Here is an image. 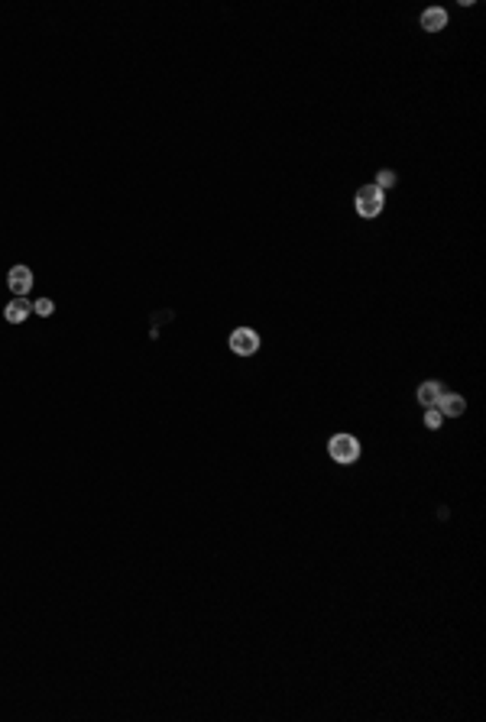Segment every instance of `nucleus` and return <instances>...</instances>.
Masks as SVG:
<instances>
[{
  "mask_svg": "<svg viewBox=\"0 0 486 722\" xmlns=\"http://www.w3.org/2000/svg\"><path fill=\"white\" fill-rule=\"evenodd\" d=\"M328 454H331L334 463L350 467V463H357V460H360V441L353 434H334L328 441Z\"/></svg>",
  "mask_w": 486,
  "mask_h": 722,
  "instance_id": "nucleus-1",
  "label": "nucleus"
},
{
  "mask_svg": "<svg viewBox=\"0 0 486 722\" xmlns=\"http://www.w3.org/2000/svg\"><path fill=\"white\" fill-rule=\"evenodd\" d=\"M382 211V192L376 185H363L357 192V214L360 217H376Z\"/></svg>",
  "mask_w": 486,
  "mask_h": 722,
  "instance_id": "nucleus-2",
  "label": "nucleus"
},
{
  "mask_svg": "<svg viewBox=\"0 0 486 722\" xmlns=\"http://www.w3.org/2000/svg\"><path fill=\"white\" fill-rule=\"evenodd\" d=\"M231 350L237 353V357H253V353L260 350V334H256L253 328H237L231 334Z\"/></svg>",
  "mask_w": 486,
  "mask_h": 722,
  "instance_id": "nucleus-3",
  "label": "nucleus"
},
{
  "mask_svg": "<svg viewBox=\"0 0 486 722\" xmlns=\"http://www.w3.org/2000/svg\"><path fill=\"white\" fill-rule=\"evenodd\" d=\"M7 285L13 288V295L17 298H26V292L32 288V272L26 269V265H13L10 272H7Z\"/></svg>",
  "mask_w": 486,
  "mask_h": 722,
  "instance_id": "nucleus-4",
  "label": "nucleus"
},
{
  "mask_svg": "<svg viewBox=\"0 0 486 722\" xmlns=\"http://www.w3.org/2000/svg\"><path fill=\"white\" fill-rule=\"evenodd\" d=\"M434 408H438L441 414H447V418H460V414L467 412V402L457 392H441V399H438Z\"/></svg>",
  "mask_w": 486,
  "mask_h": 722,
  "instance_id": "nucleus-5",
  "label": "nucleus"
},
{
  "mask_svg": "<svg viewBox=\"0 0 486 722\" xmlns=\"http://www.w3.org/2000/svg\"><path fill=\"white\" fill-rule=\"evenodd\" d=\"M422 26L428 32H441L444 26H447V10H441V7H428V10L422 13Z\"/></svg>",
  "mask_w": 486,
  "mask_h": 722,
  "instance_id": "nucleus-6",
  "label": "nucleus"
},
{
  "mask_svg": "<svg viewBox=\"0 0 486 722\" xmlns=\"http://www.w3.org/2000/svg\"><path fill=\"white\" fill-rule=\"evenodd\" d=\"M30 311H32V301H26V298H13L10 305L3 308V318L10 321V324H20V321H26Z\"/></svg>",
  "mask_w": 486,
  "mask_h": 722,
  "instance_id": "nucleus-7",
  "label": "nucleus"
},
{
  "mask_svg": "<svg viewBox=\"0 0 486 722\" xmlns=\"http://www.w3.org/2000/svg\"><path fill=\"white\" fill-rule=\"evenodd\" d=\"M438 399H441V383H434V379L422 383V389H418V402H422L425 408H434Z\"/></svg>",
  "mask_w": 486,
  "mask_h": 722,
  "instance_id": "nucleus-8",
  "label": "nucleus"
},
{
  "mask_svg": "<svg viewBox=\"0 0 486 722\" xmlns=\"http://www.w3.org/2000/svg\"><path fill=\"white\" fill-rule=\"evenodd\" d=\"M32 311H36V314H43V318H49V314H52V311H55L52 298H39V301L32 305Z\"/></svg>",
  "mask_w": 486,
  "mask_h": 722,
  "instance_id": "nucleus-9",
  "label": "nucleus"
},
{
  "mask_svg": "<svg viewBox=\"0 0 486 722\" xmlns=\"http://www.w3.org/2000/svg\"><path fill=\"white\" fill-rule=\"evenodd\" d=\"M441 418H444V414L438 412V408H428V414H425V425L434 431V428H441Z\"/></svg>",
  "mask_w": 486,
  "mask_h": 722,
  "instance_id": "nucleus-10",
  "label": "nucleus"
},
{
  "mask_svg": "<svg viewBox=\"0 0 486 722\" xmlns=\"http://www.w3.org/2000/svg\"><path fill=\"white\" fill-rule=\"evenodd\" d=\"M392 185H396V175H392V172H380V185H376V188H392Z\"/></svg>",
  "mask_w": 486,
  "mask_h": 722,
  "instance_id": "nucleus-11",
  "label": "nucleus"
}]
</instances>
